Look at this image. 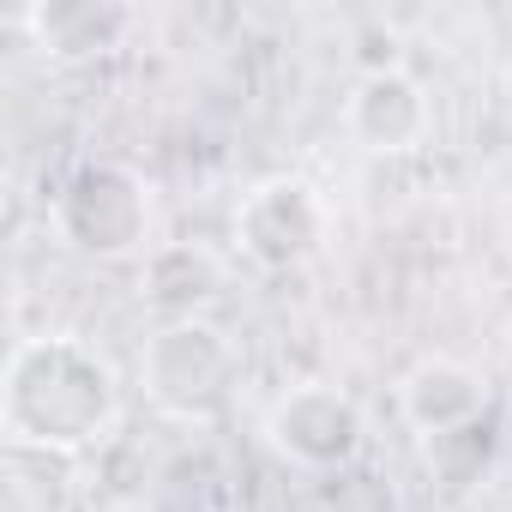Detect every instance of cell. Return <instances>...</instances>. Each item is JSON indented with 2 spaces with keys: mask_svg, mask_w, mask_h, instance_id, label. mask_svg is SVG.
Instances as JSON below:
<instances>
[{
  "mask_svg": "<svg viewBox=\"0 0 512 512\" xmlns=\"http://www.w3.org/2000/svg\"><path fill=\"white\" fill-rule=\"evenodd\" d=\"M266 440H272L278 458H290L302 470H344L362 452L368 422H362V404L344 386L302 380L266 410Z\"/></svg>",
  "mask_w": 512,
  "mask_h": 512,
  "instance_id": "5",
  "label": "cell"
},
{
  "mask_svg": "<svg viewBox=\"0 0 512 512\" xmlns=\"http://www.w3.org/2000/svg\"><path fill=\"white\" fill-rule=\"evenodd\" d=\"M13 25L31 31L37 55L49 61H91L121 49V37L133 31V13L109 7V0H55V7H25Z\"/></svg>",
  "mask_w": 512,
  "mask_h": 512,
  "instance_id": "9",
  "label": "cell"
},
{
  "mask_svg": "<svg viewBox=\"0 0 512 512\" xmlns=\"http://www.w3.org/2000/svg\"><path fill=\"white\" fill-rule=\"evenodd\" d=\"M49 223H55V241L85 253V260H133V253H151L157 199L139 169L115 157H91L55 187Z\"/></svg>",
  "mask_w": 512,
  "mask_h": 512,
  "instance_id": "2",
  "label": "cell"
},
{
  "mask_svg": "<svg viewBox=\"0 0 512 512\" xmlns=\"http://www.w3.org/2000/svg\"><path fill=\"white\" fill-rule=\"evenodd\" d=\"M229 235L241 247V260H253L260 272H302L308 260L326 253L332 211L302 175H272L241 193Z\"/></svg>",
  "mask_w": 512,
  "mask_h": 512,
  "instance_id": "4",
  "label": "cell"
},
{
  "mask_svg": "<svg viewBox=\"0 0 512 512\" xmlns=\"http://www.w3.org/2000/svg\"><path fill=\"white\" fill-rule=\"evenodd\" d=\"M241 380L235 344L211 320H163L139 350V386L163 416L205 422Z\"/></svg>",
  "mask_w": 512,
  "mask_h": 512,
  "instance_id": "3",
  "label": "cell"
},
{
  "mask_svg": "<svg viewBox=\"0 0 512 512\" xmlns=\"http://www.w3.org/2000/svg\"><path fill=\"white\" fill-rule=\"evenodd\" d=\"M398 416L422 440H446V434H458V428L488 416V380L470 362H458V356H422L398 380Z\"/></svg>",
  "mask_w": 512,
  "mask_h": 512,
  "instance_id": "7",
  "label": "cell"
},
{
  "mask_svg": "<svg viewBox=\"0 0 512 512\" xmlns=\"http://www.w3.org/2000/svg\"><path fill=\"white\" fill-rule=\"evenodd\" d=\"M121 422V374L115 362L73 338L43 332L19 338L0 374V428L25 452H85L109 440Z\"/></svg>",
  "mask_w": 512,
  "mask_h": 512,
  "instance_id": "1",
  "label": "cell"
},
{
  "mask_svg": "<svg viewBox=\"0 0 512 512\" xmlns=\"http://www.w3.org/2000/svg\"><path fill=\"white\" fill-rule=\"evenodd\" d=\"M344 133L368 151V157H404L422 151L434 133V103L422 91V79H410L404 67L392 73H362L350 103H344Z\"/></svg>",
  "mask_w": 512,
  "mask_h": 512,
  "instance_id": "6",
  "label": "cell"
},
{
  "mask_svg": "<svg viewBox=\"0 0 512 512\" xmlns=\"http://www.w3.org/2000/svg\"><path fill=\"white\" fill-rule=\"evenodd\" d=\"M223 253L205 241H157L139 266V302H151L169 320H199V308H211L223 296Z\"/></svg>",
  "mask_w": 512,
  "mask_h": 512,
  "instance_id": "8",
  "label": "cell"
}]
</instances>
